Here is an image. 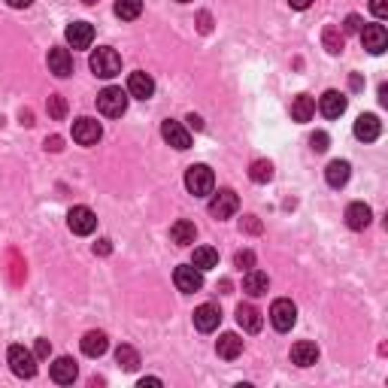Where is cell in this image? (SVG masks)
Wrapping results in <instances>:
<instances>
[{
    "mask_svg": "<svg viewBox=\"0 0 388 388\" xmlns=\"http://www.w3.org/2000/svg\"><path fill=\"white\" fill-rule=\"evenodd\" d=\"M52 379H55L58 385H73V379L79 376V367H76L73 358H67V355H61V358H55V364H52Z\"/></svg>",
    "mask_w": 388,
    "mask_h": 388,
    "instance_id": "16",
    "label": "cell"
},
{
    "mask_svg": "<svg viewBox=\"0 0 388 388\" xmlns=\"http://www.w3.org/2000/svg\"><path fill=\"white\" fill-rule=\"evenodd\" d=\"M361 43L370 55H382V52L388 49V30L382 25H367L361 30Z\"/></svg>",
    "mask_w": 388,
    "mask_h": 388,
    "instance_id": "11",
    "label": "cell"
},
{
    "mask_svg": "<svg viewBox=\"0 0 388 388\" xmlns=\"http://www.w3.org/2000/svg\"><path fill=\"white\" fill-rule=\"evenodd\" d=\"M88 67H91V73L101 76V79H112V76L121 73V55L116 49H110V45H101V49L91 55Z\"/></svg>",
    "mask_w": 388,
    "mask_h": 388,
    "instance_id": "1",
    "label": "cell"
},
{
    "mask_svg": "<svg viewBox=\"0 0 388 388\" xmlns=\"http://www.w3.org/2000/svg\"><path fill=\"white\" fill-rule=\"evenodd\" d=\"M82 3H85V6H94V3H101V0H82Z\"/></svg>",
    "mask_w": 388,
    "mask_h": 388,
    "instance_id": "50",
    "label": "cell"
},
{
    "mask_svg": "<svg viewBox=\"0 0 388 388\" xmlns=\"http://www.w3.org/2000/svg\"><path fill=\"white\" fill-rule=\"evenodd\" d=\"M82 352L88 355V358H101V355L110 349V340H106V334L103 331H88L85 337H82Z\"/></svg>",
    "mask_w": 388,
    "mask_h": 388,
    "instance_id": "22",
    "label": "cell"
},
{
    "mask_svg": "<svg viewBox=\"0 0 388 388\" xmlns=\"http://www.w3.org/2000/svg\"><path fill=\"white\" fill-rule=\"evenodd\" d=\"M179 3H192V0H179Z\"/></svg>",
    "mask_w": 388,
    "mask_h": 388,
    "instance_id": "51",
    "label": "cell"
},
{
    "mask_svg": "<svg viewBox=\"0 0 388 388\" xmlns=\"http://www.w3.org/2000/svg\"><path fill=\"white\" fill-rule=\"evenodd\" d=\"M370 12H374L376 19H385L388 15V0H370Z\"/></svg>",
    "mask_w": 388,
    "mask_h": 388,
    "instance_id": "38",
    "label": "cell"
},
{
    "mask_svg": "<svg viewBox=\"0 0 388 388\" xmlns=\"http://www.w3.org/2000/svg\"><path fill=\"white\" fill-rule=\"evenodd\" d=\"M67 225H70L73 234L88 237V234H94V227H97V216H94V210H88V207H73L70 212H67Z\"/></svg>",
    "mask_w": 388,
    "mask_h": 388,
    "instance_id": "8",
    "label": "cell"
},
{
    "mask_svg": "<svg viewBox=\"0 0 388 388\" xmlns=\"http://www.w3.org/2000/svg\"><path fill=\"white\" fill-rule=\"evenodd\" d=\"M143 12V0H116V15L121 21H134Z\"/></svg>",
    "mask_w": 388,
    "mask_h": 388,
    "instance_id": "30",
    "label": "cell"
},
{
    "mask_svg": "<svg viewBox=\"0 0 388 388\" xmlns=\"http://www.w3.org/2000/svg\"><path fill=\"white\" fill-rule=\"evenodd\" d=\"M234 264H237L240 270H252L255 267V252L252 249H243V252L234 255Z\"/></svg>",
    "mask_w": 388,
    "mask_h": 388,
    "instance_id": "34",
    "label": "cell"
},
{
    "mask_svg": "<svg viewBox=\"0 0 388 388\" xmlns=\"http://www.w3.org/2000/svg\"><path fill=\"white\" fill-rule=\"evenodd\" d=\"M188 127H194V131H203V119L201 116H188Z\"/></svg>",
    "mask_w": 388,
    "mask_h": 388,
    "instance_id": "42",
    "label": "cell"
},
{
    "mask_svg": "<svg viewBox=\"0 0 388 388\" xmlns=\"http://www.w3.org/2000/svg\"><path fill=\"white\" fill-rule=\"evenodd\" d=\"M346 106H349V101H346V94L343 91H325L322 97H318V110H322V116L325 119H340L346 112Z\"/></svg>",
    "mask_w": 388,
    "mask_h": 388,
    "instance_id": "10",
    "label": "cell"
},
{
    "mask_svg": "<svg viewBox=\"0 0 388 388\" xmlns=\"http://www.w3.org/2000/svg\"><path fill=\"white\" fill-rule=\"evenodd\" d=\"M61 136H49V140H45V149H52V152H61Z\"/></svg>",
    "mask_w": 388,
    "mask_h": 388,
    "instance_id": "41",
    "label": "cell"
},
{
    "mask_svg": "<svg viewBox=\"0 0 388 388\" xmlns=\"http://www.w3.org/2000/svg\"><path fill=\"white\" fill-rule=\"evenodd\" d=\"M288 3H292V10H309L313 0H288Z\"/></svg>",
    "mask_w": 388,
    "mask_h": 388,
    "instance_id": "43",
    "label": "cell"
},
{
    "mask_svg": "<svg viewBox=\"0 0 388 388\" xmlns=\"http://www.w3.org/2000/svg\"><path fill=\"white\" fill-rule=\"evenodd\" d=\"M237 325L243 331H249V334H258L261 331V325H264V318H261V313H258L252 303H240L237 307Z\"/></svg>",
    "mask_w": 388,
    "mask_h": 388,
    "instance_id": "21",
    "label": "cell"
},
{
    "mask_svg": "<svg viewBox=\"0 0 388 388\" xmlns=\"http://www.w3.org/2000/svg\"><path fill=\"white\" fill-rule=\"evenodd\" d=\"M185 188L194 197H207V194H212V188H216V176H212V170L207 164H192L185 173Z\"/></svg>",
    "mask_w": 388,
    "mask_h": 388,
    "instance_id": "2",
    "label": "cell"
},
{
    "mask_svg": "<svg viewBox=\"0 0 388 388\" xmlns=\"http://www.w3.org/2000/svg\"><path fill=\"white\" fill-rule=\"evenodd\" d=\"M201 30H203V34H210V30H212V25H210V12H201Z\"/></svg>",
    "mask_w": 388,
    "mask_h": 388,
    "instance_id": "44",
    "label": "cell"
},
{
    "mask_svg": "<svg viewBox=\"0 0 388 388\" xmlns=\"http://www.w3.org/2000/svg\"><path fill=\"white\" fill-rule=\"evenodd\" d=\"M97 110H101L106 119L125 116V110H127V94H125L121 88H116V85L103 88L101 94H97Z\"/></svg>",
    "mask_w": 388,
    "mask_h": 388,
    "instance_id": "4",
    "label": "cell"
},
{
    "mask_svg": "<svg viewBox=\"0 0 388 388\" xmlns=\"http://www.w3.org/2000/svg\"><path fill=\"white\" fill-rule=\"evenodd\" d=\"M146 385H161V379H158V376H143L140 379V388H146Z\"/></svg>",
    "mask_w": 388,
    "mask_h": 388,
    "instance_id": "46",
    "label": "cell"
},
{
    "mask_svg": "<svg viewBox=\"0 0 388 388\" xmlns=\"http://www.w3.org/2000/svg\"><path fill=\"white\" fill-rule=\"evenodd\" d=\"M270 322H273V328L276 331H292L294 328V322H298V307H294L288 298H279V300H273V307H270Z\"/></svg>",
    "mask_w": 388,
    "mask_h": 388,
    "instance_id": "5",
    "label": "cell"
},
{
    "mask_svg": "<svg viewBox=\"0 0 388 388\" xmlns=\"http://www.w3.org/2000/svg\"><path fill=\"white\" fill-rule=\"evenodd\" d=\"M249 179L258 182V185H264V182L273 179V164L264 161V158H258V161H252V167H249Z\"/></svg>",
    "mask_w": 388,
    "mask_h": 388,
    "instance_id": "31",
    "label": "cell"
},
{
    "mask_svg": "<svg viewBox=\"0 0 388 388\" xmlns=\"http://www.w3.org/2000/svg\"><path fill=\"white\" fill-rule=\"evenodd\" d=\"M216 352H218V358H225V361L240 358L243 355V340L237 337V334H222L218 343H216Z\"/></svg>",
    "mask_w": 388,
    "mask_h": 388,
    "instance_id": "24",
    "label": "cell"
},
{
    "mask_svg": "<svg viewBox=\"0 0 388 388\" xmlns=\"http://www.w3.org/2000/svg\"><path fill=\"white\" fill-rule=\"evenodd\" d=\"M313 112H316V101L309 94H298L292 101V119L294 121H309L313 119Z\"/></svg>",
    "mask_w": 388,
    "mask_h": 388,
    "instance_id": "27",
    "label": "cell"
},
{
    "mask_svg": "<svg viewBox=\"0 0 388 388\" xmlns=\"http://www.w3.org/2000/svg\"><path fill=\"white\" fill-rule=\"evenodd\" d=\"M49 73H55L58 79H67L73 73V58L67 49H49Z\"/></svg>",
    "mask_w": 388,
    "mask_h": 388,
    "instance_id": "18",
    "label": "cell"
},
{
    "mask_svg": "<svg viewBox=\"0 0 388 388\" xmlns=\"http://www.w3.org/2000/svg\"><path fill=\"white\" fill-rule=\"evenodd\" d=\"M349 176H352V167H349V161H331L328 167H325V179H328L331 188H343Z\"/></svg>",
    "mask_w": 388,
    "mask_h": 388,
    "instance_id": "25",
    "label": "cell"
},
{
    "mask_svg": "<svg viewBox=\"0 0 388 388\" xmlns=\"http://www.w3.org/2000/svg\"><path fill=\"white\" fill-rule=\"evenodd\" d=\"M101 136H103L101 121H94V119H76L73 121V140L79 143V146H94Z\"/></svg>",
    "mask_w": 388,
    "mask_h": 388,
    "instance_id": "9",
    "label": "cell"
},
{
    "mask_svg": "<svg viewBox=\"0 0 388 388\" xmlns=\"http://www.w3.org/2000/svg\"><path fill=\"white\" fill-rule=\"evenodd\" d=\"M343 34H361V15H349V19L343 21Z\"/></svg>",
    "mask_w": 388,
    "mask_h": 388,
    "instance_id": "36",
    "label": "cell"
},
{
    "mask_svg": "<svg viewBox=\"0 0 388 388\" xmlns=\"http://www.w3.org/2000/svg\"><path fill=\"white\" fill-rule=\"evenodd\" d=\"M243 231H249V234H261V222H258V216H246L240 222Z\"/></svg>",
    "mask_w": 388,
    "mask_h": 388,
    "instance_id": "37",
    "label": "cell"
},
{
    "mask_svg": "<svg viewBox=\"0 0 388 388\" xmlns=\"http://www.w3.org/2000/svg\"><path fill=\"white\" fill-rule=\"evenodd\" d=\"M161 136L167 143H170L173 149H179V152H185L188 146H192V134L182 127V121H173V119H167L164 125H161Z\"/></svg>",
    "mask_w": 388,
    "mask_h": 388,
    "instance_id": "12",
    "label": "cell"
},
{
    "mask_svg": "<svg viewBox=\"0 0 388 388\" xmlns=\"http://www.w3.org/2000/svg\"><path fill=\"white\" fill-rule=\"evenodd\" d=\"M6 361H10V370L19 379H30L37 376V355L30 352L25 346H10V352H6Z\"/></svg>",
    "mask_w": 388,
    "mask_h": 388,
    "instance_id": "3",
    "label": "cell"
},
{
    "mask_svg": "<svg viewBox=\"0 0 388 388\" xmlns=\"http://www.w3.org/2000/svg\"><path fill=\"white\" fill-rule=\"evenodd\" d=\"M192 264L201 270H212V267H218V252L212 246H197L192 255Z\"/></svg>",
    "mask_w": 388,
    "mask_h": 388,
    "instance_id": "29",
    "label": "cell"
},
{
    "mask_svg": "<svg viewBox=\"0 0 388 388\" xmlns=\"http://www.w3.org/2000/svg\"><path fill=\"white\" fill-rule=\"evenodd\" d=\"M237 210H240L237 192H231V188H222L218 194H212V201H210V216H212V218L225 222V218H231Z\"/></svg>",
    "mask_w": 388,
    "mask_h": 388,
    "instance_id": "6",
    "label": "cell"
},
{
    "mask_svg": "<svg viewBox=\"0 0 388 388\" xmlns=\"http://www.w3.org/2000/svg\"><path fill=\"white\" fill-rule=\"evenodd\" d=\"M127 94L136 97V101H149L152 94H155V79H152L149 73L136 70L127 76Z\"/></svg>",
    "mask_w": 388,
    "mask_h": 388,
    "instance_id": "13",
    "label": "cell"
},
{
    "mask_svg": "<svg viewBox=\"0 0 388 388\" xmlns=\"http://www.w3.org/2000/svg\"><path fill=\"white\" fill-rule=\"evenodd\" d=\"M45 110H49V119H55V121H61L67 116V101L61 94H52L49 97V103H45Z\"/></svg>",
    "mask_w": 388,
    "mask_h": 388,
    "instance_id": "33",
    "label": "cell"
},
{
    "mask_svg": "<svg viewBox=\"0 0 388 388\" xmlns=\"http://www.w3.org/2000/svg\"><path fill=\"white\" fill-rule=\"evenodd\" d=\"M379 101H382V106H388V85H379Z\"/></svg>",
    "mask_w": 388,
    "mask_h": 388,
    "instance_id": "48",
    "label": "cell"
},
{
    "mask_svg": "<svg viewBox=\"0 0 388 388\" xmlns=\"http://www.w3.org/2000/svg\"><path fill=\"white\" fill-rule=\"evenodd\" d=\"M322 43H325V49L331 52V55H340L343 52V45H346V40H343V34H340L334 25H328L325 28V34H322Z\"/></svg>",
    "mask_w": 388,
    "mask_h": 388,
    "instance_id": "32",
    "label": "cell"
},
{
    "mask_svg": "<svg viewBox=\"0 0 388 388\" xmlns=\"http://www.w3.org/2000/svg\"><path fill=\"white\" fill-rule=\"evenodd\" d=\"M173 283L182 294H194L203 288V270L194 267V264H185V267H176L173 270Z\"/></svg>",
    "mask_w": 388,
    "mask_h": 388,
    "instance_id": "7",
    "label": "cell"
},
{
    "mask_svg": "<svg viewBox=\"0 0 388 388\" xmlns=\"http://www.w3.org/2000/svg\"><path fill=\"white\" fill-rule=\"evenodd\" d=\"M218 322H222V313H218L216 303H203V307L194 309V328H197V331L210 334V331L218 328Z\"/></svg>",
    "mask_w": 388,
    "mask_h": 388,
    "instance_id": "14",
    "label": "cell"
},
{
    "mask_svg": "<svg viewBox=\"0 0 388 388\" xmlns=\"http://www.w3.org/2000/svg\"><path fill=\"white\" fill-rule=\"evenodd\" d=\"M91 40H94V25H88V21H73V25H67V43H70L73 49H88Z\"/></svg>",
    "mask_w": 388,
    "mask_h": 388,
    "instance_id": "15",
    "label": "cell"
},
{
    "mask_svg": "<svg viewBox=\"0 0 388 388\" xmlns=\"http://www.w3.org/2000/svg\"><path fill=\"white\" fill-rule=\"evenodd\" d=\"M292 361L298 364V367H313L318 361V346L309 343V340H300V343L292 346Z\"/></svg>",
    "mask_w": 388,
    "mask_h": 388,
    "instance_id": "23",
    "label": "cell"
},
{
    "mask_svg": "<svg viewBox=\"0 0 388 388\" xmlns=\"http://www.w3.org/2000/svg\"><path fill=\"white\" fill-rule=\"evenodd\" d=\"M370 218H374V212H370L367 203H349L346 207V225L352 227V231H364V227L370 225Z\"/></svg>",
    "mask_w": 388,
    "mask_h": 388,
    "instance_id": "20",
    "label": "cell"
},
{
    "mask_svg": "<svg viewBox=\"0 0 388 388\" xmlns=\"http://www.w3.org/2000/svg\"><path fill=\"white\" fill-rule=\"evenodd\" d=\"M6 3H10V6H15V10H28V6L34 3V0H6Z\"/></svg>",
    "mask_w": 388,
    "mask_h": 388,
    "instance_id": "45",
    "label": "cell"
},
{
    "mask_svg": "<svg viewBox=\"0 0 388 388\" xmlns=\"http://www.w3.org/2000/svg\"><path fill=\"white\" fill-rule=\"evenodd\" d=\"M112 252V243L110 240H97L94 243V255H110Z\"/></svg>",
    "mask_w": 388,
    "mask_h": 388,
    "instance_id": "40",
    "label": "cell"
},
{
    "mask_svg": "<svg viewBox=\"0 0 388 388\" xmlns=\"http://www.w3.org/2000/svg\"><path fill=\"white\" fill-rule=\"evenodd\" d=\"M21 125H34V112L30 110H21Z\"/></svg>",
    "mask_w": 388,
    "mask_h": 388,
    "instance_id": "47",
    "label": "cell"
},
{
    "mask_svg": "<svg viewBox=\"0 0 388 388\" xmlns=\"http://www.w3.org/2000/svg\"><path fill=\"white\" fill-rule=\"evenodd\" d=\"M49 352H52V343H49V340H37V346H34V355H37V358H49Z\"/></svg>",
    "mask_w": 388,
    "mask_h": 388,
    "instance_id": "39",
    "label": "cell"
},
{
    "mask_svg": "<svg viewBox=\"0 0 388 388\" xmlns=\"http://www.w3.org/2000/svg\"><path fill=\"white\" fill-rule=\"evenodd\" d=\"M270 288V279L264 270H246V276H243V292L249 294V298H261V294H267Z\"/></svg>",
    "mask_w": 388,
    "mask_h": 388,
    "instance_id": "17",
    "label": "cell"
},
{
    "mask_svg": "<svg viewBox=\"0 0 388 388\" xmlns=\"http://www.w3.org/2000/svg\"><path fill=\"white\" fill-rule=\"evenodd\" d=\"M352 88H355V91H361V88H364V82H361V76H352Z\"/></svg>",
    "mask_w": 388,
    "mask_h": 388,
    "instance_id": "49",
    "label": "cell"
},
{
    "mask_svg": "<svg viewBox=\"0 0 388 388\" xmlns=\"http://www.w3.org/2000/svg\"><path fill=\"white\" fill-rule=\"evenodd\" d=\"M379 134H382V121H379L376 116H358V121H355V136H358L361 143H374L379 140Z\"/></svg>",
    "mask_w": 388,
    "mask_h": 388,
    "instance_id": "19",
    "label": "cell"
},
{
    "mask_svg": "<svg viewBox=\"0 0 388 388\" xmlns=\"http://www.w3.org/2000/svg\"><path fill=\"white\" fill-rule=\"evenodd\" d=\"M194 237H197V227H194V222H188V218H179V222L170 227V240L176 243V246H192Z\"/></svg>",
    "mask_w": 388,
    "mask_h": 388,
    "instance_id": "26",
    "label": "cell"
},
{
    "mask_svg": "<svg viewBox=\"0 0 388 388\" xmlns=\"http://www.w3.org/2000/svg\"><path fill=\"white\" fill-rule=\"evenodd\" d=\"M328 143H331V136L325 131H316L313 136H309V146H313V152H328Z\"/></svg>",
    "mask_w": 388,
    "mask_h": 388,
    "instance_id": "35",
    "label": "cell"
},
{
    "mask_svg": "<svg viewBox=\"0 0 388 388\" xmlns=\"http://www.w3.org/2000/svg\"><path fill=\"white\" fill-rule=\"evenodd\" d=\"M116 361H119V367H121V370H127V374H134V370L140 367V352H136L134 346L121 343V346L116 349Z\"/></svg>",
    "mask_w": 388,
    "mask_h": 388,
    "instance_id": "28",
    "label": "cell"
}]
</instances>
